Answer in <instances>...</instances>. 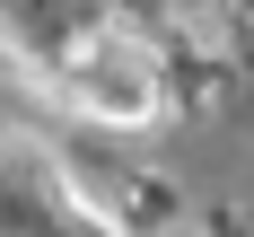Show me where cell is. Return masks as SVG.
<instances>
[{"instance_id":"1","label":"cell","mask_w":254,"mask_h":237,"mask_svg":"<svg viewBox=\"0 0 254 237\" xmlns=\"http://www.w3.org/2000/svg\"><path fill=\"white\" fill-rule=\"evenodd\" d=\"M70 97L79 114H97V123H149L158 114V62L131 35H97V44H79L70 62Z\"/></svg>"}]
</instances>
